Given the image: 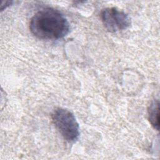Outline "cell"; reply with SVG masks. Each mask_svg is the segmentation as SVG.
I'll return each instance as SVG.
<instances>
[{"label": "cell", "mask_w": 160, "mask_h": 160, "mask_svg": "<svg viewBox=\"0 0 160 160\" xmlns=\"http://www.w3.org/2000/svg\"><path fill=\"white\" fill-rule=\"evenodd\" d=\"M31 33L41 39H58L64 37L69 31V24L59 11L46 8L38 11L29 22Z\"/></svg>", "instance_id": "6da1fadb"}, {"label": "cell", "mask_w": 160, "mask_h": 160, "mask_svg": "<svg viewBox=\"0 0 160 160\" xmlns=\"http://www.w3.org/2000/svg\"><path fill=\"white\" fill-rule=\"evenodd\" d=\"M52 120L61 136L68 141L72 142L78 139L79 135V124L69 110L57 108L52 115Z\"/></svg>", "instance_id": "7a4b0ae2"}, {"label": "cell", "mask_w": 160, "mask_h": 160, "mask_svg": "<svg viewBox=\"0 0 160 160\" xmlns=\"http://www.w3.org/2000/svg\"><path fill=\"white\" fill-rule=\"evenodd\" d=\"M101 18L105 28L110 32L125 30L131 24L128 15L116 8L103 9L101 12Z\"/></svg>", "instance_id": "3957f363"}, {"label": "cell", "mask_w": 160, "mask_h": 160, "mask_svg": "<svg viewBox=\"0 0 160 160\" xmlns=\"http://www.w3.org/2000/svg\"><path fill=\"white\" fill-rule=\"evenodd\" d=\"M148 119L151 125L159 130V101H153L148 109Z\"/></svg>", "instance_id": "277c9868"}]
</instances>
